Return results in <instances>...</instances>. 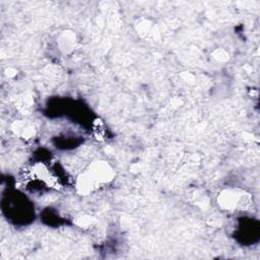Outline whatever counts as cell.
Here are the masks:
<instances>
[{"instance_id": "cell-2", "label": "cell", "mask_w": 260, "mask_h": 260, "mask_svg": "<svg viewBox=\"0 0 260 260\" xmlns=\"http://www.w3.org/2000/svg\"><path fill=\"white\" fill-rule=\"evenodd\" d=\"M220 204L228 209L235 208H244L248 202L246 200V195L244 193H240L239 191L229 190L224 191L220 195Z\"/></svg>"}, {"instance_id": "cell-1", "label": "cell", "mask_w": 260, "mask_h": 260, "mask_svg": "<svg viewBox=\"0 0 260 260\" xmlns=\"http://www.w3.org/2000/svg\"><path fill=\"white\" fill-rule=\"evenodd\" d=\"M86 174L95 185L100 183H106L113 178V171L106 161H95L91 165Z\"/></svg>"}]
</instances>
